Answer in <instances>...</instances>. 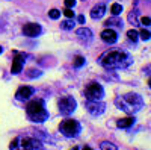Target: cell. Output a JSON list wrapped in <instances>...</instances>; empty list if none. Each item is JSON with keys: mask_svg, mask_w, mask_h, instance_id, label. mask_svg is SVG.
<instances>
[{"mask_svg": "<svg viewBox=\"0 0 151 150\" xmlns=\"http://www.w3.org/2000/svg\"><path fill=\"white\" fill-rule=\"evenodd\" d=\"M98 62L107 70H118L129 67L132 64V56L124 50H110L100 56Z\"/></svg>", "mask_w": 151, "mask_h": 150, "instance_id": "6da1fadb", "label": "cell"}, {"mask_svg": "<svg viewBox=\"0 0 151 150\" xmlns=\"http://www.w3.org/2000/svg\"><path fill=\"white\" fill-rule=\"evenodd\" d=\"M115 105L119 109H122L124 112H127V114H136L137 111H141L144 108V99L139 94L129 93L125 96L116 97Z\"/></svg>", "mask_w": 151, "mask_h": 150, "instance_id": "7a4b0ae2", "label": "cell"}, {"mask_svg": "<svg viewBox=\"0 0 151 150\" xmlns=\"http://www.w3.org/2000/svg\"><path fill=\"white\" fill-rule=\"evenodd\" d=\"M26 114H27L29 120L33 123H42L48 118V112H47L45 105L41 99L30 100L26 106Z\"/></svg>", "mask_w": 151, "mask_h": 150, "instance_id": "3957f363", "label": "cell"}, {"mask_svg": "<svg viewBox=\"0 0 151 150\" xmlns=\"http://www.w3.org/2000/svg\"><path fill=\"white\" fill-rule=\"evenodd\" d=\"M11 150H42V143L35 136L20 135L12 140Z\"/></svg>", "mask_w": 151, "mask_h": 150, "instance_id": "277c9868", "label": "cell"}, {"mask_svg": "<svg viewBox=\"0 0 151 150\" xmlns=\"http://www.w3.org/2000/svg\"><path fill=\"white\" fill-rule=\"evenodd\" d=\"M59 130L60 133L67 136V138H73V136H77L80 132V123L77 120L73 118H67L59 124Z\"/></svg>", "mask_w": 151, "mask_h": 150, "instance_id": "5b68a950", "label": "cell"}, {"mask_svg": "<svg viewBox=\"0 0 151 150\" xmlns=\"http://www.w3.org/2000/svg\"><path fill=\"white\" fill-rule=\"evenodd\" d=\"M85 97L88 102H100L104 97V90L103 86L97 83V82H91L86 85L85 88Z\"/></svg>", "mask_w": 151, "mask_h": 150, "instance_id": "8992f818", "label": "cell"}, {"mask_svg": "<svg viewBox=\"0 0 151 150\" xmlns=\"http://www.w3.org/2000/svg\"><path fill=\"white\" fill-rule=\"evenodd\" d=\"M76 108H77V102L73 97H64L59 100V112L62 115H65V117L71 115L76 111Z\"/></svg>", "mask_w": 151, "mask_h": 150, "instance_id": "52a82bcc", "label": "cell"}, {"mask_svg": "<svg viewBox=\"0 0 151 150\" xmlns=\"http://www.w3.org/2000/svg\"><path fill=\"white\" fill-rule=\"evenodd\" d=\"M41 32H42V29L38 23H27L23 26V33L26 36H30V38H35V36L41 35Z\"/></svg>", "mask_w": 151, "mask_h": 150, "instance_id": "ba28073f", "label": "cell"}, {"mask_svg": "<svg viewBox=\"0 0 151 150\" xmlns=\"http://www.w3.org/2000/svg\"><path fill=\"white\" fill-rule=\"evenodd\" d=\"M24 59H26V55L15 52V58H14V61H12V67H11V73H12V74H18V73L23 70Z\"/></svg>", "mask_w": 151, "mask_h": 150, "instance_id": "9c48e42d", "label": "cell"}, {"mask_svg": "<svg viewBox=\"0 0 151 150\" xmlns=\"http://www.w3.org/2000/svg\"><path fill=\"white\" fill-rule=\"evenodd\" d=\"M33 93H35V90L32 88V86H20V88L17 90V93H15V97H17V100H20V102H26V100H29L32 96H33Z\"/></svg>", "mask_w": 151, "mask_h": 150, "instance_id": "30bf717a", "label": "cell"}, {"mask_svg": "<svg viewBox=\"0 0 151 150\" xmlns=\"http://www.w3.org/2000/svg\"><path fill=\"white\" fill-rule=\"evenodd\" d=\"M104 103H101V100L100 102H88V105H86V109H88V112H89L91 115H94V117H97V115H101L103 112H104Z\"/></svg>", "mask_w": 151, "mask_h": 150, "instance_id": "8fae6325", "label": "cell"}, {"mask_svg": "<svg viewBox=\"0 0 151 150\" xmlns=\"http://www.w3.org/2000/svg\"><path fill=\"white\" fill-rule=\"evenodd\" d=\"M100 36H101V40H103L104 43H107V44H115V43L118 41V33L113 30V29H110V28L104 29Z\"/></svg>", "mask_w": 151, "mask_h": 150, "instance_id": "7c38bea8", "label": "cell"}, {"mask_svg": "<svg viewBox=\"0 0 151 150\" xmlns=\"http://www.w3.org/2000/svg\"><path fill=\"white\" fill-rule=\"evenodd\" d=\"M104 12H106V6H104L103 3H100V5H97V6L92 8L91 17H92L94 20H98V18H101V17L104 15Z\"/></svg>", "mask_w": 151, "mask_h": 150, "instance_id": "4fadbf2b", "label": "cell"}, {"mask_svg": "<svg viewBox=\"0 0 151 150\" xmlns=\"http://www.w3.org/2000/svg\"><path fill=\"white\" fill-rule=\"evenodd\" d=\"M134 118L133 117H125V118H121V120H118V123H116V126L118 128H121V129H127V128H130V126H133L134 124Z\"/></svg>", "mask_w": 151, "mask_h": 150, "instance_id": "5bb4252c", "label": "cell"}, {"mask_svg": "<svg viewBox=\"0 0 151 150\" xmlns=\"http://www.w3.org/2000/svg\"><path fill=\"white\" fill-rule=\"evenodd\" d=\"M76 33H77L80 38H85V40H91L92 38V32L91 29H88V28H80L76 30Z\"/></svg>", "mask_w": 151, "mask_h": 150, "instance_id": "9a60e30c", "label": "cell"}, {"mask_svg": "<svg viewBox=\"0 0 151 150\" xmlns=\"http://www.w3.org/2000/svg\"><path fill=\"white\" fill-rule=\"evenodd\" d=\"M104 24H106L107 28H112V26H115V28H122V21H121L118 17H112V18H109Z\"/></svg>", "mask_w": 151, "mask_h": 150, "instance_id": "2e32d148", "label": "cell"}, {"mask_svg": "<svg viewBox=\"0 0 151 150\" xmlns=\"http://www.w3.org/2000/svg\"><path fill=\"white\" fill-rule=\"evenodd\" d=\"M74 20H71V18H68V20H64L60 23V28L64 29V30H73L74 29Z\"/></svg>", "mask_w": 151, "mask_h": 150, "instance_id": "e0dca14e", "label": "cell"}, {"mask_svg": "<svg viewBox=\"0 0 151 150\" xmlns=\"http://www.w3.org/2000/svg\"><path fill=\"white\" fill-rule=\"evenodd\" d=\"M110 12L113 14V17H118L121 12H122V6H121L119 3H113V5L110 6Z\"/></svg>", "mask_w": 151, "mask_h": 150, "instance_id": "ac0fdd59", "label": "cell"}, {"mask_svg": "<svg viewBox=\"0 0 151 150\" xmlns=\"http://www.w3.org/2000/svg\"><path fill=\"white\" fill-rule=\"evenodd\" d=\"M100 149L101 150H118V147L115 144H112L110 141H103L101 144H100Z\"/></svg>", "mask_w": 151, "mask_h": 150, "instance_id": "d6986e66", "label": "cell"}, {"mask_svg": "<svg viewBox=\"0 0 151 150\" xmlns=\"http://www.w3.org/2000/svg\"><path fill=\"white\" fill-rule=\"evenodd\" d=\"M127 36H129V40H130V41L136 43L137 38H139V32H137L136 29H130V30L127 32Z\"/></svg>", "mask_w": 151, "mask_h": 150, "instance_id": "ffe728a7", "label": "cell"}, {"mask_svg": "<svg viewBox=\"0 0 151 150\" xmlns=\"http://www.w3.org/2000/svg\"><path fill=\"white\" fill-rule=\"evenodd\" d=\"M73 65H74L76 68H80L82 65H85V58H83V56H76Z\"/></svg>", "mask_w": 151, "mask_h": 150, "instance_id": "44dd1931", "label": "cell"}, {"mask_svg": "<svg viewBox=\"0 0 151 150\" xmlns=\"http://www.w3.org/2000/svg\"><path fill=\"white\" fill-rule=\"evenodd\" d=\"M48 17L52 18V20H58L59 17H60V11H58V9H52L48 12Z\"/></svg>", "mask_w": 151, "mask_h": 150, "instance_id": "7402d4cb", "label": "cell"}, {"mask_svg": "<svg viewBox=\"0 0 151 150\" xmlns=\"http://www.w3.org/2000/svg\"><path fill=\"white\" fill-rule=\"evenodd\" d=\"M129 21L133 24V26H136V24H137V18H136V12H130V14H129Z\"/></svg>", "mask_w": 151, "mask_h": 150, "instance_id": "603a6c76", "label": "cell"}, {"mask_svg": "<svg viewBox=\"0 0 151 150\" xmlns=\"http://www.w3.org/2000/svg\"><path fill=\"white\" fill-rule=\"evenodd\" d=\"M139 36L144 40V41H148L150 40V30H147V29H144V30H141V33H139Z\"/></svg>", "mask_w": 151, "mask_h": 150, "instance_id": "cb8c5ba5", "label": "cell"}, {"mask_svg": "<svg viewBox=\"0 0 151 150\" xmlns=\"http://www.w3.org/2000/svg\"><path fill=\"white\" fill-rule=\"evenodd\" d=\"M64 15H65L67 18H74V12H73V9H71V8H65Z\"/></svg>", "mask_w": 151, "mask_h": 150, "instance_id": "d4e9b609", "label": "cell"}, {"mask_svg": "<svg viewBox=\"0 0 151 150\" xmlns=\"http://www.w3.org/2000/svg\"><path fill=\"white\" fill-rule=\"evenodd\" d=\"M29 73H30L29 78H35V76L38 78V76H41V71H40V70H30Z\"/></svg>", "mask_w": 151, "mask_h": 150, "instance_id": "484cf974", "label": "cell"}, {"mask_svg": "<svg viewBox=\"0 0 151 150\" xmlns=\"http://www.w3.org/2000/svg\"><path fill=\"white\" fill-rule=\"evenodd\" d=\"M64 3H65V6H67V8H71V9H73V8L76 6V0H65Z\"/></svg>", "mask_w": 151, "mask_h": 150, "instance_id": "4316f807", "label": "cell"}, {"mask_svg": "<svg viewBox=\"0 0 151 150\" xmlns=\"http://www.w3.org/2000/svg\"><path fill=\"white\" fill-rule=\"evenodd\" d=\"M150 21H151L150 17H142V18H141V23L144 24V26H150Z\"/></svg>", "mask_w": 151, "mask_h": 150, "instance_id": "83f0119b", "label": "cell"}, {"mask_svg": "<svg viewBox=\"0 0 151 150\" xmlns=\"http://www.w3.org/2000/svg\"><path fill=\"white\" fill-rule=\"evenodd\" d=\"M77 20H79V23H80V24H83V23H85V15H79V17H77Z\"/></svg>", "mask_w": 151, "mask_h": 150, "instance_id": "f1b7e54d", "label": "cell"}, {"mask_svg": "<svg viewBox=\"0 0 151 150\" xmlns=\"http://www.w3.org/2000/svg\"><path fill=\"white\" fill-rule=\"evenodd\" d=\"M83 150H94V149H91V147H88V146H85V147H83Z\"/></svg>", "mask_w": 151, "mask_h": 150, "instance_id": "f546056e", "label": "cell"}, {"mask_svg": "<svg viewBox=\"0 0 151 150\" xmlns=\"http://www.w3.org/2000/svg\"><path fill=\"white\" fill-rule=\"evenodd\" d=\"M71 150H79V147H73Z\"/></svg>", "mask_w": 151, "mask_h": 150, "instance_id": "4dcf8cb0", "label": "cell"}, {"mask_svg": "<svg viewBox=\"0 0 151 150\" xmlns=\"http://www.w3.org/2000/svg\"><path fill=\"white\" fill-rule=\"evenodd\" d=\"M3 52V49H2V46H0V53H2Z\"/></svg>", "mask_w": 151, "mask_h": 150, "instance_id": "1f68e13d", "label": "cell"}]
</instances>
